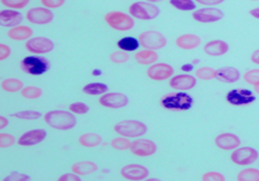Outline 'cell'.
<instances>
[{"mask_svg":"<svg viewBox=\"0 0 259 181\" xmlns=\"http://www.w3.org/2000/svg\"><path fill=\"white\" fill-rule=\"evenodd\" d=\"M45 122L57 130H69L75 127L77 119L71 111L54 110L47 112L44 116Z\"/></svg>","mask_w":259,"mask_h":181,"instance_id":"1","label":"cell"},{"mask_svg":"<svg viewBox=\"0 0 259 181\" xmlns=\"http://www.w3.org/2000/svg\"><path fill=\"white\" fill-rule=\"evenodd\" d=\"M105 22L108 26L117 31H128L135 25L134 18L131 15L119 11L107 13L105 15Z\"/></svg>","mask_w":259,"mask_h":181,"instance_id":"2","label":"cell"},{"mask_svg":"<svg viewBox=\"0 0 259 181\" xmlns=\"http://www.w3.org/2000/svg\"><path fill=\"white\" fill-rule=\"evenodd\" d=\"M114 131L125 138H139L147 131V126L139 120H123L113 126Z\"/></svg>","mask_w":259,"mask_h":181,"instance_id":"3","label":"cell"},{"mask_svg":"<svg viewBox=\"0 0 259 181\" xmlns=\"http://www.w3.org/2000/svg\"><path fill=\"white\" fill-rule=\"evenodd\" d=\"M128 14L141 21H150L160 15V9L152 3L137 2L130 6Z\"/></svg>","mask_w":259,"mask_h":181,"instance_id":"4","label":"cell"},{"mask_svg":"<svg viewBox=\"0 0 259 181\" xmlns=\"http://www.w3.org/2000/svg\"><path fill=\"white\" fill-rule=\"evenodd\" d=\"M161 105L167 110L187 111L192 107L193 99L188 94L180 92L164 97L161 101Z\"/></svg>","mask_w":259,"mask_h":181,"instance_id":"5","label":"cell"},{"mask_svg":"<svg viewBox=\"0 0 259 181\" xmlns=\"http://www.w3.org/2000/svg\"><path fill=\"white\" fill-rule=\"evenodd\" d=\"M20 66L21 70L28 75L40 76L49 70L50 62L41 56H27L21 61Z\"/></svg>","mask_w":259,"mask_h":181,"instance_id":"6","label":"cell"},{"mask_svg":"<svg viewBox=\"0 0 259 181\" xmlns=\"http://www.w3.org/2000/svg\"><path fill=\"white\" fill-rule=\"evenodd\" d=\"M140 46L143 49L158 51L163 49L167 44V38L165 35L156 30H145L138 36Z\"/></svg>","mask_w":259,"mask_h":181,"instance_id":"7","label":"cell"},{"mask_svg":"<svg viewBox=\"0 0 259 181\" xmlns=\"http://www.w3.org/2000/svg\"><path fill=\"white\" fill-rule=\"evenodd\" d=\"M258 151L249 146L237 147L232 150L230 154V161L237 166H250L258 161Z\"/></svg>","mask_w":259,"mask_h":181,"instance_id":"8","label":"cell"},{"mask_svg":"<svg viewBox=\"0 0 259 181\" xmlns=\"http://www.w3.org/2000/svg\"><path fill=\"white\" fill-rule=\"evenodd\" d=\"M25 48L31 54H47L54 50V42L48 37L36 36L29 38L25 42Z\"/></svg>","mask_w":259,"mask_h":181,"instance_id":"9","label":"cell"},{"mask_svg":"<svg viewBox=\"0 0 259 181\" xmlns=\"http://www.w3.org/2000/svg\"><path fill=\"white\" fill-rule=\"evenodd\" d=\"M192 18L198 22V23L209 24L222 20L224 18V13L213 7H205L203 9L193 11Z\"/></svg>","mask_w":259,"mask_h":181,"instance_id":"10","label":"cell"},{"mask_svg":"<svg viewBox=\"0 0 259 181\" xmlns=\"http://www.w3.org/2000/svg\"><path fill=\"white\" fill-rule=\"evenodd\" d=\"M54 18L50 9L45 7H35L27 11L26 20L34 25H47L51 23Z\"/></svg>","mask_w":259,"mask_h":181,"instance_id":"11","label":"cell"},{"mask_svg":"<svg viewBox=\"0 0 259 181\" xmlns=\"http://www.w3.org/2000/svg\"><path fill=\"white\" fill-rule=\"evenodd\" d=\"M146 75L150 80L154 81H165L175 75V70L170 64L164 62H156L150 65L147 71Z\"/></svg>","mask_w":259,"mask_h":181,"instance_id":"12","label":"cell"},{"mask_svg":"<svg viewBox=\"0 0 259 181\" xmlns=\"http://www.w3.org/2000/svg\"><path fill=\"white\" fill-rule=\"evenodd\" d=\"M255 96L249 89H232L226 95V101L233 106H246L255 101Z\"/></svg>","mask_w":259,"mask_h":181,"instance_id":"13","label":"cell"},{"mask_svg":"<svg viewBox=\"0 0 259 181\" xmlns=\"http://www.w3.org/2000/svg\"><path fill=\"white\" fill-rule=\"evenodd\" d=\"M158 150L157 144L148 139H137L132 142L130 151L132 154L140 156V157H147L154 155Z\"/></svg>","mask_w":259,"mask_h":181,"instance_id":"14","label":"cell"},{"mask_svg":"<svg viewBox=\"0 0 259 181\" xmlns=\"http://www.w3.org/2000/svg\"><path fill=\"white\" fill-rule=\"evenodd\" d=\"M120 175L122 178L132 181L144 180L149 176V171L146 167L138 164L125 165L120 169Z\"/></svg>","mask_w":259,"mask_h":181,"instance_id":"15","label":"cell"},{"mask_svg":"<svg viewBox=\"0 0 259 181\" xmlns=\"http://www.w3.org/2000/svg\"><path fill=\"white\" fill-rule=\"evenodd\" d=\"M99 104L108 109H120L128 104V99L123 94L106 93L100 98Z\"/></svg>","mask_w":259,"mask_h":181,"instance_id":"16","label":"cell"},{"mask_svg":"<svg viewBox=\"0 0 259 181\" xmlns=\"http://www.w3.org/2000/svg\"><path fill=\"white\" fill-rule=\"evenodd\" d=\"M213 142L215 146L224 151H232L241 145V139L231 132H222L218 134Z\"/></svg>","mask_w":259,"mask_h":181,"instance_id":"17","label":"cell"},{"mask_svg":"<svg viewBox=\"0 0 259 181\" xmlns=\"http://www.w3.org/2000/svg\"><path fill=\"white\" fill-rule=\"evenodd\" d=\"M196 77L192 75H177L171 77L169 86L177 92H188L196 86Z\"/></svg>","mask_w":259,"mask_h":181,"instance_id":"18","label":"cell"},{"mask_svg":"<svg viewBox=\"0 0 259 181\" xmlns=\"http://www.w3.org/2000/svg\"><path fill=\"white\" fill-rule=\"evenodd\" d=\"M46 135H47V132L45 129H31L21 135V137L17 140V143L18 145L24 146V147L33 146L44 141Z\"/></svg>","mask_w":259,"mask_h":181,"instance_id":"19","label":"cell"},{"mask_svg":"<svg viewBox=\"0 0 259 181\" xmlns=\"http://www.w3.org/2000/svg\"><path fill=\"white\" fill-rule=\"evenodd\" d=\"M229 51L228 43L222 39H212L203 46V52L211 57H219L225 55Z\"/></svg>","mask_w":259,"mask_h":181,"instance_id":"20","label":"cell"},{"mask_svg":"<svg viewBox=\"0 0 259 181\" xmlns=\"http://www.w3.org/2000/svg\"><path fill=\"white\" fill-rule=\"evenodd\" d=\"M23 20V15L16 10H2L0 11V25L3 27H15L20 25Z\"/></svg>","mask_w":259,"mask_h":181,"instance_id":"21","label":"cell"},{"mask_svg":"<svg viewBox=\"0 0 259 181\" xmlns=\"http://www.w3.org/2000/svg\"><path fill=\"white\" fill-rule=\"evenodd\" d=\"M201 37L194 33H184L177 37L176 44L182 50H194L200 46Z\"/></svg>","mask_w":259,"mask_h":181,"instance_id":"22","label":"cell"},{"mask_svg":"<svg viewBox=\"0 0 259 181\" xmlns=\"http://www.w3.org/2000/svg\"><path fill=\"white\" fill-rule=\"evenodd\" d=\"M241 73L239 70H236L235 67L232 66H226L222 67V69L217 70V78L219 81L223 83H235L240 80Z\"/></svg>","mask_w":259,"mask_h":181,"instance_id":"23","label":"cell"},{"mask_svg":"<svg viewBox=\"0 0 259 181\" xmlns=\"http://www.w3.org/2000/svg\"><path fill=\"white\" fill-rule=\"evenodd\" d=\"M33 30L26 25H18L13 28H11L8 32V36L17 41H22V40H28L32 37Z\"/></svg>","mask_w":259,"mask_h":181,"instance_id":"24","label":"cell"},{"mask_svg":"<svg viewBox=\"0 0 259 181\" xmlns=\"http://www.w3.org/2000/svg\"><path fill=\"white\" fill-rule=\"evenodd\" d=\"M99 169V166L90 161H84V162H78L75 163L72 166V172L79 175V176H88L91 174H94Z\"/></svg>","mask_w":259,"mask_h":181,"instance_id":"25","label":"cell"},{"mask_svg":"<svg viewBox=\"0 0 259 181\" xmlns=\"http://www.w3.org/2000/svg\"><path fill=\"white\" fill-rule=\"evenodd\" d=\"M134 58H135L136 62L141 65H152L158 61L159 55H158L157 51L144 49V50L137 52L135 54Z\"/></svg>","mask_w":259,"mask_h":181,"instance_id":"26","label":"cell"},{"mask_svg":"<svg viewBox=\"0 0 259 181\" xmlns=\"http://www.w3.org/2000/svg\"><path fill=\"white\" fill-rule=\"evenodd\" d=\"M79 144L86 148H95L102 144L103 139L100 134L95 132H85L79 137Z\"/></svg>","mask_w":259,"mask_h":181,"instance_id":"27","label":"cell"},{"mask_svg":"<svg viewBox=\"0 0 259 181\" xmlns=\"http://www.w3.org/2000/svg\"><path fill=\"white\" fill-rule=\"evenodd\" d=\"M140 43H139V39L132 37V36H124L121 37L118 41H117V47L125 52H132L135 51L139 48Z\"/></svg>","mask_w":259,"mask_h":181,"instance_id":"28","label":"cell"},{"mask_svg":"<svg viewBox=\"0 0 259 181\" xmlns=\"http://www.w3.org/2000/svg\"><path fill=\"white\" fill-rule=\"evenodd\" d=\"M2 88L7 93L15 94V93L21 92V90L24 88V85H23V82L19 79L10 78L2 82Z\"/></svg>","mask_w":259,"mask_h":181,"instance_id":"29","label":"cell"},{"mask_svg":"<svg viewBox=\"0 0 259 181\" xmlns=\"http://www.w3.org/2000/svg\"><path fill=\"white\" fill-rule=\"evenodd\" d=\"M82 92L89 96L105 95L108 92V86L103 83H90L83 87Z\"/></svg>","mask_w":259,"mask_h":181,"instance_id":"30","label":"cell"},{"mask_svg":"<svg viewBox=\"0 0 259 181\" xmlns=\"http://www.w3.org/2000/svg\"><path fill=\"white\" fill-rule=\"evenodd\" d=\"M169 4L175 9L183 12L195 11L196 9L195 0H169Z\"/></svg>","mask_w":259,"mask_h":181,"instance_id":"31","label":"cell"},{"mask_svg":"<svg viewBox=\"0 0 259 181\" xmlns=\"http://www.w3.org/2000/svg\"><path fill=\"white\" fill-rule=\"evenodd\" d=\"M195 77L202 81H210L217 78V71L209 66H201L195 71Z\"/></svg>","mask_w":259,"mask_h":181,"instance_id":"32","label":"cell"},{"mask_svg":"<svg viewBox=\"0 0 259 181\" xmlns=\"http://www.w3.org/2000/svg\"><path fill=\"white\" fill-rule=\"evenodd\" d=\"M239 181H259V170L256 168H246L236 176Z\"/></svg>","mask_w":259,"mask_h":181,"instance_id":"33","label":"cell"},{"mask_svg":"<svg viewBox=\"0 0 259 181\" xmlns=\"http://www.w3.org/2000/svg\"><path fill=\"white\" fill-rule=\"evenodd\" d=\"M21 96H22L24 99L27 100H36L39 99L42 95V90L38 87L35 86H27L24 87L22 90H21Z\"/></svg>","mask_w":259,"mask_h":181,"instance_id":"34","label":"cell"},{"mask_svg":"<svg viewBox=\"0 0 259 181\" xmlns=\"http://www.w3.org/2000/svg\"><path fill=\"white\" fill-rule=\"evenodd\" d=\"M110 145L115 150L124 151V150H127V149L130 150V148H131V145H132V142L128 140V138H125V137H122V135H120V137L113 139L111 141Z\"/></svg>","mask_w":259,"mask_h":181,"instance_id":"35","label":"cell"},{"mask_svg":"<svg viewBox=\"0 0 259 181\" xmlns=\"http://www.w3.org/2000/svg\"><path fill=\"white\" fill-rule=\"evenodd\" d=\"M12 116L18 119H23V120H35V119H38L41 116V114L37 111L28 110V111L16 112Z\"/></svg>","mask_w":259,"mask_h":181,"instance_id":"36","label":"cell"},{"mask_svg":"<svg viewBox=\"0 0 259 181\" xmlns=\"http://www.w3.org/2000/svg\"><path fill=\"white\" fill-rule=\"evenodd\" d=\"M2 2V5L8 9L11 10H22L24 9L30 0H0Z\"/></svg>","mask_w":259,"mask_h":181,"instance_id":"37","label":"cell"},{"mask_svg":"<svg viewBox=\"0 0 259 181\" xmlns=\"http://www.w3.org/2000/svg\"><path fill=\"white\" fill-rule=\"evenodd\" d=\"M246 83L252 86L259 85V69H253L246 72L243 76Z\"/></svg>","mask_w":259,"mask_h":181,"instance_id":"38","label":"cell"},{"mask_svg":"<svg viewBox=\"0 0 259 181\" xmlns=\"http://www.w3.org/2000/svg\"><path fill=\"white\" fill-rule=\"evenodd\" d=\"M109 59L113 63L122 64V63H125L130 59V55L127 54V52L120 50V51H116V52H113L112 54H110Z\"/></svg>","mask_w":259,"mask_h":181,"instance_id":"39","label":"cell"},{"mask_svg":"<svg viewBox=\"0 0 259 181\" xmlns=\"http://www.w3.org/2000/svg\"><path fill=\"white\" fill-rule=\"evenodd\" d=\"M69 110L74 114H86L90 111V107L84 103H74L69 106Z\"/></svg>","mask_w":259,"mask_h":181,"instance_id":"40","label":"cell"},{"mask_svg":"<svg viewBox=\"0 0 259 181\" xmlns=\"http://www.w3.org/2000/svg\"><path fill=\"white\" fill-rule=\"evenodd\" d=\"M16 143V139L14 135L10 134V133H5L2 132L0 133V148H8L13 146Z\"/></svg>","mask_w":259,"mask_h":181,"instance_id":"41","label":"cell"},{"mask_svg":"<svg viewBox=\"0 0 259 181\" xmlns=\"http://www.w3.org/2000/svg\"><path fill=\"white\" fill-rule=\"evenodd\" d=\"M201 179L203 181H224L226 180L225 176L220 173V172H215V171H211V172H206L202 175Z\"/></svg>","mask_w":259,"mask_h":181,"instance_id":"42","label":"cell"},{"mask_svg":"<svg viewBox=\"0 0 259 181\" xmlns=\"http://www.w3.org/2000/svg\"><path fill=\"white\" fill-rule=\"evenodd\" d=\"M42 7L47 9H58L66 4V0H40Z\"/></svg>","mask_w":259,"mask_h":181,"instance_id":"43","label":"cell"},{"mask_svg":"<svg viewBox=\"0 0 259 181\" xmlns=\"http://www.w3.org/2000/svg\"><path fill=\"white\" fill-rule=\"evenodd\" d=\"M29 179H30V177L28 175H26V174L11 173L4 180L5 181H26V180H29Z\"/></svg>","mask_w":259,"mask_h":181,"instance_id":"44","label":"cell"},{"mask_svg":"<svg viewBox=\"0 0 259 181\" xmlns=\"http://www.w3.org/2000/svg\"><path fill=\"white\" fill-rule=\"evenodd\" d=\"M12 53V50L11 48L8 46V44H5V43H0V60L4 61L6 60L7 58L10 57Z\"/></svg>","mask_w":259,"mask_h":181,"instance_id":"45","label":"cell"},{"mask_svg":"<svg viewBox=\"0 0 259 181\" xmlns=\"http://www.w3.org/2000/svg\"><path fill=\"white\" fill-rule=\"evenodd\" d=\"M225 0H195V3L204 7H215L222 5Z\"/></svg>","mask_w":259,"mask_h":181,"instance_id":"46","label":"cell"},{"mask_svg":"<svg viewBox=\"0 0 259 181\" xmlns=\"http://www.w3.org/2000/svg\"><path fill=\"white\" fill-rule=\"evenodd\" d=\"M59 181H80V176L75 173H66L62 174L59 178Z\"/></svg>","mask_w":259,"mask_h":181,"instance_id":"47","label":"cell"},{"mask_svg":"<svg viewBox=\"0 0 259 181\" xmlns=\"http://www.w3.org/2000/svg\"><path fill=\"white\" fill-rule=\"evenodd\" d=\"M250 60H251L254 64H256V65L259 66V49L255 50V51L251 54Z\"/></svg>","mask_w":259,"mask_h":181,"instance_id":"48","label":"cell"},{"mask_svg":"<svg viewBox=\"0 0 259 181\" xmlns=\"http://www.w3.org/2000/svg\"><path fill=\"white\" fill-rule=\"evenodd\" d=\"M249 14H250L251 17H253L254 19L259 20V7L252 9V10L249 12Z\"/></svg>","mask_w":259,"mask_h":181,"instance_id":"49","label":"cell"},{"mask_svg":"<svg viewBox=\"0 0 259 181\" xmlns=\"http://www.w3.org/2000/svg\"><path fill=\"white\" fill-rule=\"evenodd\" d=\"M9 125V120L5 116H0V128L4 129Z\"/></svg>","mask_w":259,"mask_h":181,"instance_id":"50","label":"cell"},{"mask_svg":"<svg viewBox=\"0 0 259 181\" xmlns=\"http://www.w3.org/2000/svg\"><path fill=\"white\" fill-rule=\"evenodd\" d=\"M147 3H152V4H156V3H161L163 0H145Z\"/></svg>","mask_w":259,"mask_h":181,"instance_id":"51","label":"cell"},{"mask_svg":"<svg viewBox=\"0 0 259 181\" xmlns=\"http://www.w3.org/2000/svg\"><path fill=\"white\" fill-rule=\"evenodd\" d=\"M254 92L256 93V95H258V96H259V85L254 86Z\"/></svg>","mask_w":259,"mask_h":181,"instance_id":"52","label":"cell"},{"mask_svg":"<svg viewBox=\"0 0 259 181\" xmlns=\"http://www.w3.org/2000/svg\"><path fill=\"white\" fill-rule=\"evenodd\" d=\"M250 2H259V0H250Z\"/></svg>","mask_w":259,"mask_h":181,"instance_id":"53","label":"cell"}]
</instances>
